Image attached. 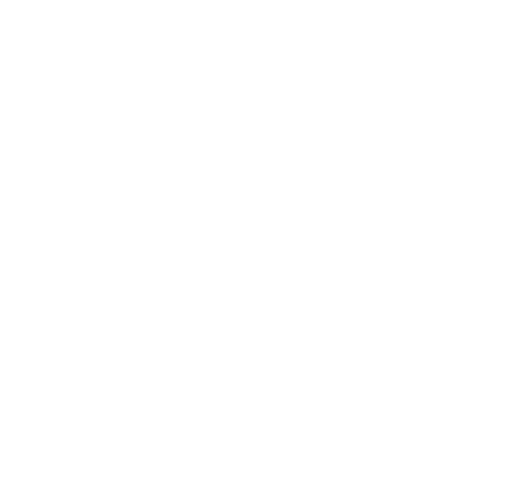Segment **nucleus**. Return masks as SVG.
Instances as JSON below:
<instances>
[]
</instances>
